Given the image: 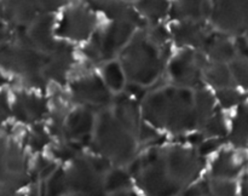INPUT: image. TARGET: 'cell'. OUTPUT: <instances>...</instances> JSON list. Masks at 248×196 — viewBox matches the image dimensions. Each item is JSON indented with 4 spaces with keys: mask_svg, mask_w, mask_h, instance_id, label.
Segmentation results:
<instances>
[{
    "mask_svg": "<svg viewBox=\"0 0 248 196\" xmlns=\"http://www.w3.org/2000/svg\"><path fill=\"white\" fill-rule=\"evenodd\" d=\"M203 166V157L190 148H154L140 157L135 178L147 196H178L198 178Z\"/></svg>",
    "mask_w": 248,
    "mask_h": 196,
    "instance_id": "obj_1",
    "label": "cell"
},
{
    "mask_svg": "<svg viewBox=\"0 0 248 196\" xmlns=\"http://www.w3.org/2000/svg\"><path fill=\"white\" fill-rule=\"evenodd\" d=\"M142 115L149 125L172 133L198 128L193 92L178 86H167L148 94L143 101Z\"/></svg>",
    "mask_w": 248,
    "mask_h": 196,
    "instance_id": "obj_2",
    "label": "cell"
},
{
    "mask_svg": "<svg viewBox=\"0 0 248 196\" xmlns=\"http://www.w3.org/2000/svg\"><path fill=\"white\" fill-rule=\"evenodd\" d=\"M120 52V65L126 80L140 86L154 84L169 58V47L155 44L145 29L133 33Z\"/></svg>",
    "mask_w": 248,
    "mask_h": 196,
    "instance_id": "obj_3",
    "label": "cell"
},
{
    "mask_svg": "<svg viewBox=\"0 0 248 196\" xmlns=\"http://www.w3.org/2000/svg\"><path fill=\"white\" fill-rule=\"evenodd\" d=\"M92 149L116 166L128 165L135 159L137 150L138 130L104 109L94 123Z\"/></svg>",
    "mask_w": 248,
    "mask_h": 196,
    "instance_id": "obj_4",
    "label": "cell"
},
{
    "mask_svg": "<svg viewBox=\"0 0 248 196\" xmlns=\"http://www.w3.org/2000/svg\"><path fill=\"white\" fill-rule=\"evenodd\" d=\"M44 63L45 53L31 46L17 43L0 45V65L19 75L28 86L45 89L47 79L43 74Z\"/></svg>",
    "mask_w": 248,
    "mask_h": 196,
    "instance_id": "obj_5",
    "label": "cell"
},
{
    "mask_svg": "<svg viewBox=\"0 0 248 196\" xmlns=\"http://www.w3.org/2000/svg\"><path fill=\"white\" fill-rule=\"evenodd\" d=\"M72 161V166L64 171L67 194H93L104 191V176L111 168L109 160L103 156L78 155Z\"/></svg>",
    "mask_w": 248,
    "mask_h": 196,
    "instance_id": "obj_6",
    "label": "cell"
},
{
    "mask_svg": "<svg viewBox=\"0 0 248 196\" xmlns=\"http://www.w3.org/2000/svg\"><path fill=\"white\" fill-rule=\"evenodd\" d=\"M136 26L125 22H113L103 30L92 34V39L84 47V53L91 62L110 60L120 52L132 38Z\"/></svg>",
    "mask_w": 248,
    "mask_h": 196,
    "instance_id": "obj_7",
    "label": "cell"
},
{
    "mask_svg": "<svg viewBox=\"0 0 248 196\" xmlns=\"http://www.w3.org/2000/svg\"><path fill=\"white\" fill-rule=\"evenodd\" d=\"M208 62L202 52L186 50L177 55L169 65L171 81L174 86L196 90L202 86V69Z\"/></svg>",
    "mask_w": 248,
    "mask_h": 196,
    "instance_id": "obj_8",
    "label": "cell"
},
{
    "mask_svg": "<svg viewBox=\"0 0 248 196\" xmlns=\"http://www.w3.org/2000/svg\"><path fill=\"white\" fill-rule=\"evenodd\" d=\"M208 17L220 33L241 35L247 26V0H212Z\"/></svg>",
    "mask_w": 248,
    "mask_h": 196,
    "instance_id": "obj_9",
    "label": "cell"
},
{
    "mask_svg": "<svg viewBox=\"0 0 248 196\" xmlns=\"http://www.w3.org/2000/svg\"><path fill=\"white\" fill-rule=\"evenodd\" d=\"M97 19L91 9L75 5L64 12L57 28V35L74 41H84L94 31Z\"/></svg>",
    "mask_w": 248,
    "mask_h": 196,
    "instance_id": "obj_10",
    "label": "cell"
},
{
    "mask_svg": "<svg viewBox=\"0 0 248 196\" xmlns=\"http://www.w3.org/2000/svg\"><path fill=\"white\" fill-rule=\"evenodd\" d=\"M73 101L84 104L86 108H107L113 102L110 90L103 80L91 74L77 80L70 86Z\"/></svg>",
    "mask_w": 248,
    "mask_h": 196,
    "instance_id": "obj_11",
    "label": "cell"
},
{
    "mask_svg": "<svg viewBox=\"0 0 248 196\" xmlns=\"http://www.w3.org/2000/svg\"><path fill=\"white\" fill-rule=\"evenodd\" d=\"M73 63L74 55L72 46L63 41H56L52 50L45 53V63L43 68L44 76L58 84H64Z\"/></svg>",
    "mask_w": 248,
    "mask_h": 196,
    "instance_id": "obj_12",
    "label": "cell"
},
{
    "mask_svg": "<svg viewBox=\"0 0 248 196\" xmlns=\"http://www.w3.org/2000/svg\"><path fill=\"white\" fill-rule=\"evenodd\" d=\"M94 120L93 111L90 108H79L75 109L72 113H68L63 123V137L68 140L84 143L85 138L91 139V135L93 132Z\"/></svg>",
    "mask_w": 248,
    "mask_h": 196,
    "instance_id": "obj_13",
    "label": "cell"
},
{
    "mask_svg": "<svg viewBox=\"0 0 248 196\" xmlns=\"http://www.w3.org/2000/svg\"><path fill=\"white\" fill-rule=\"evenodd\" d=\"M53 23L55 18L51 14L39 15L26 28L29 45L43 53H48L55 46L53 38Z\"/></svg>",
    "mask_w": 248,
    "mask_h": 196,
    "instance_id": "obj_14",
    "label": "cell"
},
{
    "mask_svg": "<svg viewBox=\"0 0 248 196\" xmlns=\"http://www.w3.org/2000/svg\"><path fill=\"white\" fill-rule=\"evenodd\" d=\"M11 111L16 119L24 123H34L40 121L47 113L46 99L38 94L18 92L15 98Z\"/></svg>",
    "mask_w": 248,
    "mask_h": 196,
    "instance_id": "obj_15",
    "label": "cell"
},
{
    "mask_svg": "<svg viewBox=\"0 0 248 196\" xmlns=\"http://www.w3.org/2000/svg\"><path fill=\"white\" fill-rule=\"evenodd\" d=\"M90 9L97 10L106 15L113 22H125L136 27H143L140 15L124 0H86Z\"/></svg>",
    "mask_w": 248,
    "mask_h": 196,
    "instance_id": "obj_16",
    "label": "cell"
},
{
    "mask_svg": "<svg viewBox=\"0 0 248 196\" xmlns=\"http://www.w3.org/2000/svg\"><path fill=\"white\" fill-rule=\"evenodd\" d=\"M210 34L203 22L182 21L172 27L170 36H172L174 43L182 47L190 46L201 48Z\"/></svg>",
    "mask_w": 248,
    "mask_h": 196,
    "instance_id": "obj_17",
    "label": "cell"
},
{
    "mask_svg": "<svg viewBox=\"0 0 248 196\" xmlns=\"http://www.w3.org/2000/svg\"><path fill=\"white\" fill-rule=\"evenodd\" d=\"M1 14L15 28H27L40 15L31 0H5Z\"/></svg>",
    "mask_w": 248,
    "mask_h": 196,
    "instance_id": "obj_18",
    "label": "cell"
},
{
    "mask_svg": "<svg viewBox=\"0 0 248 196\" xmlns=\"http://www.w3.org/2000/svg\"><path fill=\"white\" fill-rule=\"evenodd\" d=\"M211 11L210 0H176L170 5V16L177 21L203 22Z\"/></svg>",
    "mask_w": 248,
    "mask_h": 196,
    "instance_id": "obj_19",
    "label": "cell"
},
{
    "mask_svg": "<svg viewBox=\"0 0 248 196\" xmlns=\"http://www.w3.org/2000/svg\"><path fill=\"white\" fill-rule=\"evenodd\" d=\"M212 62L228 63L237 56L235 45L229 40L227 34H210L201 47Z\"/></svg>",
    "mask_w": 248,
    "mask_h": 196,
    "instance_id": "obj_20",
    "label": "cell"
},
{
    "mask_svg": "<svg viewBox=\"0 0 248 196\" xmlns=\"http://www.w3.org/2000/svg\"><path fill=\"white\" fill-rule=\"evenodd\" d=\"M242 164L236 159L234 152L222 151L213 161L211 167V177L218 179H234L239 176Z\"/></svg>",
    "mask_w": 248,
    "mask_h": 196,
    "instance_id": "obj_21",
    "label": "cell"
},
{
    "mask_svg": "<svg viewBox=\"0 0 248 196\" xmlns=\"http://www.w3.org/2000/svg\"><path fill=\"white\" fill-rule=\"evenodd\" d=\"M202 77L217 90L234 86V80L228 64L208 60L202 69Z\"/></svg>",
    "mask_w": 248,
    "mask_h": 196,
    "instance_id": "obj_22",
    "label": "cell"
},
{
    "mask_svg": "<svg viewBox=\"0 0 248 196\" xmlns=\"http://www.w3.org/2000/svg\"><path fill=\"white\" fill-rule=\"evenodd\" d=\"M136 11L152 23H157L169 15V0H138Z\"/></svg>",
    "mask_w": 248,
    "mask_h": 196,
    "instance_id": "obj_23",
    "label": "cell"
},
{
    "mask_svg": "<svg viewBox=\"0 0 248 196\" xmlns=\"http://www.w3.org/2000/svg\"><path fill=\"white\" fill-rule=\"evenodd\" d=\"M193 97L194 109L198 119V128H200L202 123L215 113V97L205 87L196 89Z\"/></svg>",
    "mask_w": 248,
    "mask_h": 196,
    "instance_id": "obj_24",
    "label": "cell"
},
{
    "mask_svg": "<svg viewBox=\"0 0 248 196\" xmlns=\"http://www.w3.org/2000/svg\"><path fill=\"white\" fill-rule=\"evenodd\" d=\"M229 139L235 147H247V106L245 102L239 106L236 116L232 120Z\"/></svg>",
    "mask_w": 248,
    "mask_h": 196,
    "instance_id": "obj_25",
    "label": "cell"
},
{
    "mask_svg": "<svg viewBox=\"0 0 248 196\" xmlns=\"http://www.w3.org/2000/svg\"><path fill=\"white\" fill-rule=\"evenodd\" d=\"M130 188H132V177L125 169L110 168L104 176L103 189L107 194Z\"/></svg>",
    "mask_w": 248,
    "mask_h": 196,
    "instance_id": "obj_26",
    "label": "cell"
},
{
    "mask_svg": "<svg viewBox=\"0 0 248 196\" xmlns=\"http://www.w3.org/2000/svg\"><path fill=\"white\" fill-rule=\"evenodd\" d=\"M104 84L107 85L109 90H113L115 92L123 91L125 87L126 77L121 69L120 63L118 62H109L106 64L103 69Z\"/></svg>",
    "mask_w": 248,
    "mask_h": 196,
    "instance_id": "obj_27",
    "label": "cell"
},
{
    "mask_svg": "<svg viewBox=\"0 0 248 196\" xmlns=\"http://www.w3.org/2000/svg\"><path fill=\"white\" fill-rule=\"evenodd\" d=\"M200 130L205 137L210 138H223L229 133L223 115L220 113H216V111L202 123Z\"/></svg>",
    "mask_w": 248,
    "mask_h": 196,
    "instance_id": "obj_28",
    "label": "cell"
},
{
    "mask_svg": "<svg viewBox=\"0 0 248 196\" xmlns=\"http://www.w3.org/2000/svg\"><path fill=\"white\" fill-rule=\"evenodd\" d=\"M207 196H240L232 179L212 178L207 181Z\"/></svg>",
    "mask_w": 248,
    "mask_h": 196,
    "instance_id": "obj_29",
    "label": "cell"
},
{
    "mask_svg": "<svg viewBox=\"0 0 248 196\" xmlns=\"http://www.w3.org/2000/svg\"><path fill=\"white\" fill-rule=\"evenodd\" d=\"M228 67H229L230 74H232V80L234 82H237L239 85H241L242 87L246 89L247 86V57H242V56H236L235 58H232L229 63H228Z\"/></svg>",
    "mask_w": 248,
    "mask_h": 196,
    "instance_id": "obj_30",
    "label": "cell"
},
{
    "mask_svg": "<svg viewBox=\"0 0 248 196\" xmlns=\"http://www.w3.org/2000/svg\"><path fill=\"white\" fill-rule=\"evenodd\" d=\"M217 98L219 99L220 106L224 108H232L234 106H240L245 102V96L240 93L234 86L224 87L217 91Z\"/></svg>",
    "mask_w": 248,
    "mask_h": 196,
    "instance_id": "obj_31",
    "label": "cell"
},
{
    "mask_svg": "<svg viewBox=\"0 0 248 196\" xmlns=\"http://www.w3.org/2000/svg\"><path fill=\"white\" fill-rule=\"evenodd\" d=\"M80 143L74 140H68L53 148V155L62 161H72L78 155H80Z\"/></svg>",
    "mask_w": 248,
    "mask_h": 196,
    "instance_id": "obj_32",
    "label": "cell"
},
{
    "mask_svg": "<svg viewBox=\"0 0 248 196\" xmlns=\"http://www.w3.org/2000/svg\"><path fill=\"white\" fill-rule=\"evenodd\" d=\"M51 142L50 135L45 131L43 125H34L28 136V144L34 151L43 150Z\"/></svg>",
    "mask_w": 248,
    "mask_h": 196,
    "instance_id": "obj_33",
    "label": "cell"
},
{
    "mask_svg": "<svg viewBox=\"0 0 248 196\" xmlns=\"http://www.w3.org/2000/svg\"><path fill=\"white\" fill-rule=\"evenodd\" d=\"M40 15L52 14L61 6H64L69 0H31Z\"/></svg>",
    "mask_w": 248,
    "mask_h": 196,
    "instance_id": "obj_34",
    "label": "cell"
},
{
    "mask_svg": "<svg viewBox=\"0 0 248 196\" xmlns=\"http://www.w3.org/2000/svg\"><path fill=\"white\" fill-rule=\"evenodd\" d=\"M220 144H222V138L212 137L210 138V139H203L202 142L199 144V155H201L202 157L206 156V155L216 151V150L220 147Z\"/></svg>",
    "mask_w": 248,
    "mask_h": 196,
    "instance_id": "obj_35",
    "label": "cell"
},
{
    "mask_svg": "<svg viewBox=\"0 0 248 196\" xmlns=\"http://www.w3.org/2000/svg\"><path fill=\"white\" fill-rule=\"evenodd\" d=\"M138 140L140 142H154L155 139L159 138L156 131L152 127V125H148L140 121V128H138Z\"/></svg>",
    "mask_w": 248,
    "mask_h": 196,
    "instance_id": "obj_36",
    "label": "cell"
},
{
    "mask_svg": "<svg viewBox=\"0 0 248 196\" xmlns=\"http://www.w3.org/2000/svg\"><path fill=\"white\" fill-rule=\"evenodd\" d=\"M11 108H10L9 103H7L6 94L0 92V122L5 121L6 119L10 118L11 115Z\"/></svg>",
    "mask_w": 248,
    "mask_h": 196,
    "instance_id": "obj_37",
    "label": "cell"
},
{
    "mask_svg": "<svg viewBox=\"0 0 248 196\" xmlns=\"http://www.w3.org/2000/svg\"><path fill=\"white\" fill-rule=\"evenodd\" d=\"M56 169H57V166H56L55 162L48 161L47 164H46L45 166H44L43 168H41L40 171L36 173V177H38V178L40 179L41 181H46L47 178H50V177L52 176L53 172H55Z\"/></svg>",
    "mask_w": 248,
    "mask_h": 196,
    "instance_id": "obj_38",
    "label": "cell"
},
{
    "mask_svg": "<svg viewBox=\"0 0 248 196\" xmlns=\"http://www.w3.org/2000/svg\"><path fill=\"white\" fill-rule=\"evenodd\" d=\"M16 191L10 186L0 184V196H16Z\"/></svg>",
    "mask_w": 248,
    "mask_h": 196,
    "instance_id": "obj_39",
    "label": "cell"
},
{
    "mask_svg": "<svg viewBox=\"0 0 248 196\" xmlns=\"http://www.w3.org/2000/svg\"><path fill=\"white\" fill-rule=\"evenodd\" d=\"M107 196H137L135 191H132V189H124V190L114 191V193H110Z\"/></svg>",
    "mask_w": 248,
    "mask_h": 196,
    "instance_id": "obj_40",
    "label": "cell"
},
{
    "mask_svg": "<svg viewBox=\"0 0 248 196\" xmlns=\"http://www.w3.org/2000/svg\"><path fill=\"white\" fill-rule=\"evenodd\" d=\"M64 196H107V193H93V194H67Z\"/></svg>",
    "mask_w": 248,
    "mask_h": 196,
    "instance_id": "obj_41",
    "label": "cell"
},
{
    "mask_svg": "<svg viewBox=\"0 0 248 196\" xmlns=\"http://www.w3.org/2000/svg\"><path fill=\"white\" fill-rule=\"evenodd\" d=\"M5 36H6V30H5L4 26H2V24L0 23V44H1V41L4 40Z\"/></svg>",
    "mask_w": 248,
    "mask_h": 196,
    "instance_id": "obj_42",
    "label": "cell"
},
{
    "mask_svg": "<svg viewBox=\"0 0 248 196\" xmlns=\"http://www.w3.org/2000/svg\"><path fill=\"white\" fill-rule=\"evenodd\" d=\"M2 82H6V79H5V77L0 74V84H2Z\"/></svg>",
    "mask_w": 248,
    "mask_h": 196,
    "instance_id": "obj_43",
    "label": "cell"
},
{
    "mask_svg": "<svg viewBox=\"0 0 248 196\" xmlns=\"http://www.w3.org/2000/svg\"><path fill=\"white\" fill-rule=\"evenodd\" d=\"M0 14H1V4H0Z\"/></svg>",
    "mask_w": 248,
    "mask_h": 196,
    "instance_id": "obj_44",
    "label": "cell"
}]
</instances>
